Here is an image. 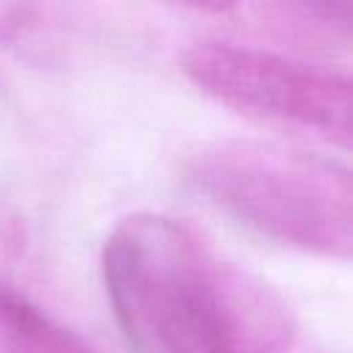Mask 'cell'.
Here are the masks:
<instances>
[{"instance_id":"obj_1","label":"cell","mask_w":353,"mask_h":353,"mask_svg":"<svg viewBox=\"0 0 353 353\" xmlns=\"http://www.w3.org/2000/svg\"><path fill=\"white\" fill-rule=\"evenodd\" d=\"M102 276L135 353H287L292 345L284 298L179 218H121L105 240Z\"/></svg>"},{"instance_id":"obj_2","label":"cell","mask_w":353,"mask_h":353,"mask_svg":"<svg viewBox=\"0 0 353 353\" xmlns=\"http://www.w3.org/2000/svg\"><path fill=\"white\" fill-rule=\"evenodd\" d=\"M190 182L221 212L290 248L347 259L353 248L350 171L276 141H215L193 154Z\"/></svg>"},{"instance_id":"obj_3","label":"cell","mask_w":353,"mask_h":353,"mask_svg":"<svg viewBox=\"0 0 353 353\" xmlns=\"http://www.w3.org/2000/svg\"><path fill=\"white\" fill-rule=\"evenodd\" d=\"M185 72L232 108L298 124L339 143L350 141V80L339 72L226 41L190 47Z\"/></svg>"},{"instance_id":"obj_4","label":"cell","mask_w":353,"mask_h":353,"mask_svg":"<svg viewBox=\"0 0 353 353\" xmlns=\"http://www.w3.org/2000/svg\"><path fill=\"white\" fill-rule=\"evenodd\" d=\"M0 353H85L25 301L0 292Z\"/></svg>"}]
</instances>
